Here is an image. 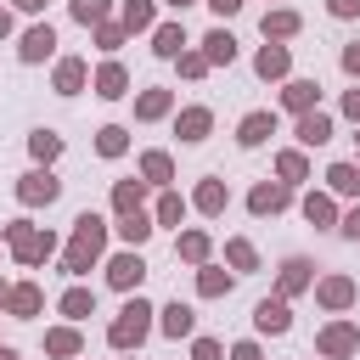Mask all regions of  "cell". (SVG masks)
<instances>
[{"label": "cell", "instance_id": "6da1fadb", "mask_svg": "<svg viewBox=\"0 0 360 360\" xmlns=\"http://www.w3.org/2000/svg\"><path fill=\"white\" fill-rule=\"evenodd\" d=\"M101 248H107V219L84 208V214L73 219V242H68V253H62V276H90L96 259H101Z\"/></svg>", "mask_w": 360, "mask_h": 360}, {"label": "cell", "instance_id": "7a4b0ae2", "mask_svg": "<svg viewBox=\"0 0 360 360\" xmlns=\"http://www.w3.org/2000/svg\"><path fill=\"white\" fill-rule=\"evenodd\" d=\"M152 315H158V309L135 292V298L118 309V321L107 326V343H112V349H124V354H129V349H141V343H146V332H152Z\"/></svg>", "mask_w": 360, "mask_h": 360}, {"label": "cell", "instance_id": "3957f363", "mask_svg": "<svg viewBox=\"0 0 360 360\" xmlns=\"http://www.w3.org/2000/svg\"><path fill=\"white\" fill-rule=\"evenodd\" d=\"M6 248L17 253V264L39 270V264L56 253V236H51V231H34L28 219H11V225H6Z\"/></svg>", "mask_w": 360, "mask_h": 360}, {"label": "cell", "instance_id": "277c9868", "mask_svg": "<svg viewBox=\"0 0 360 360\" xmlns=\"http://www.w3.org/2000/svg\"><path fill=\"white\" fill-rule=\"evenodd\" d=\"M315 349H321L326 360H349V354L360 349V326H354V321H332V326L315 332Z\"/></svg>", "mask_w": 360, "mask_h": 360}, {"label": "cell", "instance_id": "5b68a950", "mask_svg": "<svg viewBox=\"0 0 360 360\" xmlns=\"http://www.w3.org/2000/svg\"><path fill=\"white\" fill-rule=\"evenodd\" d=\"M62 197V180L51 174V169H28L22 180H17V202H28V208H39V202H56Z\"/></svg>", "mask_w": 360, "mask_h": 360}, {"label": "cell", "instance_id": "8992f818", "mask_svg": "<svg viewBox=\"0 0 360 360\" xmlns=\"http://www.w3.org/2000/svg\"><path fill=\"white\" fill-rule=\"evenodd\" d=\"M107 281H112L118 292H135V287L146 281V259H141L135 248H124V253H112V259H107Z\"/></svg>", "mask_w": 360, "mask_h": 360}, {"label": "cell", "instance_id": "52a82bcc", "mask_svg": "<svg viewBox=\"0 0 360 360\" xmlns=\"http://www.w3.org/2000/svg\"><path fill=\"white\" fill-rule=\"evenodd\" d=\"M287 202H292V186H287V180H259V186L248 191V208H253L259 219H264V214H281Z\"/></svg>", "mask_w": 360, "mask_h": 360}, {"label": "cell", "instance_id": "ba28073f", "mask_svg": "<svg viewBox=\"0 0 360 360\" xmlns=\"http://www.w3.org/2000/svg\"><path fill=\"white\" fill-rule=\"evenodd\" d=\"M315 304L321 309H349L354 304V276H321L315 281Z\"/></svg>", "mask_w": 360, "mask_h": 360}, {"label": "cell", "instance_id": "9c48e42d", "mask_svg": "<svg viewBox=\"0 0 360 360\" xmlns=\"http://www.w3.org/2000/svg\"><path fill=\"white\" fill-rule=\"evenodd\" d=\"M253 326L281 338V332L292 326V309H287V298H281V292H276V298H259V304H253Z\"/></svg>", "mask_w": 360, "mask_h": 360}, {"label": "cell", "instance_id": "30bf717a", "mask_svg": "<svg viewBox=\"0 0 360 360\" xmlns=\"http://www.w3.org/2000/svg\"><path fill=\"white\" fill-rule=\"evenodd\" d=\"M292 135H298V146H326V141H332V118H326L321 107H309V112H298Z\"/></svg>", "mask_w": 360, "mask_h": 360}, {"label": "cell", "instance_id": "8fae6325", "mask_svg": "<svg viewBox=\"0 0 360 360\" xmlns=\"http://www.w3.org/2000/svg\"><path fill=\"white\" fill-rule=\"evenodd\" d=\"M309 287H315V264H309V259H287L281 276H276V292L292 298V292H309Z\"/></svg>", "mask_w": 360, "mask_h": 360}, {"label": "cell", "instance_id": "7c38bea8", "mask_svg": "<svg viewBox=\"0 0 360 360\" xmlns=\"http://www.w3.org/2000/svg\"><path fill=\"white\" fill-rule=\"evenodd\" d=\"M51 51H56V28H51V22H34V28L22 34V45H17L22 62H45Z\"/></svg>", "mask_w": 360, "mask_h": 360}, {"label": "cell", "instance_id": "4fadbf2b", "mask_svg": "<svg viewBox=\"0 0 360 360\" xmlns=\"http://www.w3.org/2000/svg\"><path fill=\"white\" fill-rule=\"evenodd\" d=\"M90 84H96V96H101V101H118V96H129V73H124V62H101Z\"/></svg>", "mask_w": 360, "mask_h": 360}, {"label": "cell", "instance_id": "5bb4252c", "mask_svg": "<svg viewBox=\"0 0 360 360\" xmlns=\"http://www.w3.org/2000/svg\"><path fill=\"white\" fill-rule=\"evenodd\" d=\"M225 202H231L225 180H214V174H208V180H197V191H191V208H197V214H208V219H214V214H225Z\"/></svg>", "mask_w": 360, "mask_h": 360}, {"label": "cell", "instance_id": "9a60e30c", "mask_svg": "<svg viewBox=\"0 0 360 360\" xmlns=\"http://www.w3.org/2000/svg\"><path fill=\"white\" fill-rule=\"evenodd\" d=\"M6 309H11L17 321H34V315L45 309V292H39V281H17V287H11V298H6Z\"/></svg>", "mask_w": 360, "mask_h": 360}, {"label": "cell", "instance_id": "2e32d148", "mask_svg": "<svg viewBox=\"0 0 360 360\" xmlns=\"http://www.w3.org/2000/svg\"><path fill=\"white\" fill-rule=\"evenodd\" d=\"M202 56H208V68H231V62H236L231 28H208V34H202Z\"/></svg>", "mask_w": 360, "mask_h": 360}, {"label": "cell", "instance_id": "e0dca14e", "mask_svg": "<svg viewBox=\"0 0 360 360\" xmlns=\"http://www.w3.org/2000/svg\"><path fill=\"white\" fill-rule=\"evenodd\" d=\"M287 68H292V51L287 45H259V56H253V73L259 79H287Z\"/></svg>", "mask_w": 360, "mask_h": 360}, {"label": "cell", "instance_id": "ac0fdd59", "mask_svg": "<svg viewBox=\"0 0 360 360\" xmlns=\"http://www.w3.org/2000/svg\"><path fill=\"white\" fill-rule=\"evenodd\" d=\"M84 79H90V62L84 56H62L56 62V96H79Z\"/></svg>", "mask_w": 360, "mask_h": 360}, {"label": "cell", "instance_id": "d6986e66", "mask_svg": "<svg viewBox=\"0 0 360 360\" xmlns=\"http://www.w3.org/2000/svg\"><path fill=\"white\" fill-rule=\"evenodd\" d=\"M208 129H214V112H208V107H186V112L174 118V135H180V141H191V146H197V141H208Z\"/></svg>", "mask_w": 360, "mask_h": 360}, {"label": "cell", "instance_id": "ffe728a7", "mask_svg": "<svg viewBox=\"0 0 360 360\" xmlns=\"http://www.w3.org/2000/svg\"><path fill=\"white\" fill-rule=\"evenodd\" d=\"M270 135H276V112H264V107L248 112V118L236 124V141H242V146H264Z\"/></svg>", "mask_w": 360, "mask_h": 360}, {"label": "cell", "instance_id": "44dd1931", "mask_svg": "<svg viewBox=\"0 0 360 360\" xmlns=\"http://www.w3.org/2000/svg\"><path fill=\"white\" fill-rule=\"evenodd\" d=\"M158 315H163V321H158L163 338H191V332H197V315H191V304H180V298H174L169 309H158Z\"/></svg>", "mask_w": 360, "mask_h": 360}, {"label": "cell", "instance_id": "7402d4cb", "mask_svg": "<svg viewBox=\"0 0 360 360\" xmlns=\"http://www.w3.org/2000/svg\"><path fill=\"white\" fill-rule=\"evenodd\" d=\"M315 101H321V84L315 79H287V90H281V107L287 112H309Z\"/></svg>", "mask_w": 360, "mask_h": 360}, {"label": "cell", "instance_id": "603a6c76", "mask_svg": "<svg viewBox=\"0 0 360 360\" xmlns=\"http://www.w3.org/2000/svg\"><path fill=\"white\" fill-rule=\"evenodd\" d=\"M169 112H174V90H141V96H135V118H141V124L169 118Z\"/></svg>", "mask_w": 360, "mask_h": 360}, {"label": "cell", "instance_id": "cb8c5ba5", "mask_svg": "<svg viewBox=\"0 0 360 360\" xmlns=\"http://www.w3.org/2000/svg\"><path fill=\"white\" fill-rule=\"evenodd\" d=\"M152 51H158L163 62H174V56L186 51V28H180V22H158V28H152Z\"/></svg>", "mask_w": 360, "mask_h": 360}, {"label": "cell", "instance_id": "d4e9b609", "mask_svg": "<svg viewBox=\"0 0 360 360\" xmlns=\"http://www.w3.org/2000/svg\"><path fill=\"white\" fill-rule=\"evenodd\" d=\"M152 231H158V219H152L146 208H135V214H118V236H124L129 248H141V242H146Z\"/></svg>", "mask_w": 360, "mask_h": 360}, {"label": "cell", "instance_id": "484cf974", "mask_svg": "<svg viewBox=\"0 0 360 360\" xmlns=\"http://www.w3.org/2000/svg\"><path fill=\"white\" fill-rule=\"evenodd\" d=\"M79 349H84V338H79L73 326H51V332H45V354H56V360H79Z\"/></svg>", "mask_w": 360, "mask_h": 360}, {"label": "cell", "instance_id": "4316f807", "mask_svg": "<svg viewBox=\"0 0 360 360\" xmlns=\"http://www.w3.org/2000/svg\"><path fill=\"white\" fill-rule=\"evenodd\" d=\"M298 28H304V17H298V11H287V6L264 11V39H292Z\"/></svg>", "mask_w": 360, "mask_h": 360}, {"label": "cell", "instance_id": "83f0119b", "mask_svg": "<svg viewBox=\"0 0 360 360\" xmlns=\"http://www.w3.org/2000/svg\"><path fill=\"white\" fill-rule=\"evenodd\" d=\"M141 180L146 186H169L174 180V158L169 152H141Z\"/></svg>", "mask_w": 360, "mask_h": 360}, {"label": "cell", "instance_id": "f1b7e54d", "mask_svg": "<svg viewBox=\"0 0 360 360\" xmlns=\"http://www.w3.org/2000/svg\"><path fill=\"white\" fill-rule=\"evenodd\" d=\"M56 309H62L68 321H90V315H96V292H90V287H68Z\"/></svg>", "mask_w": 360, "mask_h": 360}, {"label": "cell", "instance_id": "f546056e", "mask_svg": "<svg viewBox=\"0 0 360 360\" xmlns=\"http://www.w3.org/2000/svg\"><path fill=\"white\" fill-rule=\"evenodd\" d=\"M129 34H146V28H158V6L152 0H124V17H118Z\"/></svg>", "mask_w": 360, "mask_h": 360}, {"label": "cell", "instance_id": "4dcf8cb0", "mask_svg": "<svg viewBox=\"0 0 360 360\" xmlns=\"http://www.w3.org/2000/svg\"><path fill=\"white\" fill-rule=\"evenodd\" d=\"M276 174H281L287 186H298V180H309V158H304L298 146H287V152H276Z\"/></svg>", "mask_w": 360, "mask_h": 360}, {"label": "cell", "instance_id": "1f68e13d", "mask_svg": "<svg viewBox=\"0 0 360 360\" xmlns=\"http://www.w3.org/2000/svg\"><path fill=\"white\" fill-rule=\"evenodd\" d=\"M146 202V180H118L112 186V214H135Z\"/></svg>", "mask_w": 360, "mask_h": 360}, {"label": "cell", "instance_id": "d6a6232c", "mask_svg": "<svg viewBox=\"0 0 360 360\" xmlns=\"http://www.w3.org/2000/svg\"><path fill=\"white\" fill-rule=\"evenodd\" d=\"M298 208H304V219H309V225H338V208H332V197H326V191H304V202H298Z\"/></svg>", "mask_w": 360, "mask_h": 360}, {"label": "cell", "instance_id": "836d02e7", "mask_svg": "<svg viewBox=\"0 0 360 360\" xmlns=\"http://www.w3.org/2000/svg\"><path fill=\"white\" fill-rule=\"evenodd\" d=\"M208 231H180V242H174V253L186 259V264H208Z\"/></svg>", "mask_w": 360, "mask_h": 360}, {"label": "cell", "instance_id": "e575fe53", "mask_svg": "<svg viewBox=\"0 0 360 360\" xmlns=\"http://www.w3.org/2000/svg\"><path fill=\"white\" fill-rule=\"evenodd\" d=\"M231 281H236V276H231V270H219V264H202V270H197V292H202V298H225V292H231Z\"/></svg>", "mask_w": 360, "mask_h": 360}, {"label": "cell", "instance_id": "d590c367", "mask_svg": "<svg viewBox=\"0 0 360 360\" xmlns=\"http://www.w3.org/2000/svg\"><path fill=\"white\" fill-rule=\"evenodd\" d=\"M326 186H332L338 197H360V163H332V169H326Z\"/></svg>", "mask_w": 360, "mask_h": 360}, {"label": "cell", "instance_id": "8d00e7d4", "mask_svg": "<svg viewBox=\"0 0 360 360\" xmlns=\"http://www.w3.org/2000/svg\"><path fill=\"white\" fill-rule=\"evenodd\" d=\"M96 152H101V158H124V152H129V129H124V124L96 129Z\"/></svg>", "mask_w": 360, "mask_h": 360}, {"label": "cell", "instance_id": "74e56055", "mask_svg": "<svg viewBox=\"0 0 360 360\" xmlns=\"http://www.w3.org/2000/svg\"><path fill=\"white\" fill-rule=\"evenodd\" d=\"M28 152H34L39 163H51V158H62V135H56V129H34V135H28Z\"/></svg>", "mask_w": 360, "mask_h": 360}, {"label": "cell", "instance_id": "f35d334b", "mask_svg": "<svg viewBox=\"0 0 360 360\" xmlns=\"http://www.w3.org/2000/svg\"><path fill=\"white\" fill-rule=\"evenodd\" d=\"M225 259H231V270H259V253H253L248 236H231L225 242Z\"/></svg>", "mask_w": 360, "mask_h": 360}, {"label": "cell", "instance_id": "ab89813d", "mask_svg": "<svg viewBox=\"0 0 360 360\" xmlns=\"http://www.w3.org/2000/svg\"><path fill=\"white\" fill-rule=\"evenodd\" d=\"M152 219H158V225H180V219H186V197H180V191H163Z\"/></svg>", "mask_w": 360, "mask_h": 360}, {"label": "cell", "instance_id": "60d3db41", "mask_svg": "<svg viewBox=\"0 0 360 360\" xmlns=\"http://www.w3.org/2000/svg\"><path fill=\"white\" fill-rule=\"evenodd\" d=\"M107 0H73V22H84V28H96V22H107Z\"/></svg>", "mask_w": 360, "mask_h": 360}, {"label": "cell", "instance_id": "b9f144b4", "mask_svg": "<svg viewBox=\"0 0 360 360\" xmlns=\"http://www.w3.org/2000/svg\"><path fill=\"white\" fill-rule=\"evenodd\" d=\"M124 34H129L124 22H96V45H101V51H118V45H124Z\"/></svg>", "mask_w": 360, "mask_h": 360}, {"label": "cell", "instance_id": "7bdbcfd3", "mask_svg": "<svg viewBox=\"0 0 360 360\" xmlns=\"http://www.w3.org/2000/svg\"><path fill=\"white\" fill-rule=\"evenodd\" d=\"M174 62H180V73H186V79H202V73H208V56H202V51H180Z\"/></svg>", "mask_w": 360, "mask_h": 360}, {"label": "cell", "instance_id": "ee69618b", "mask_svg": "<svg viewBox=\"0 0 360 360\" xmlns=\"http://www.w3.org/2000/svg\"><path fill=\"white\" fill-rule=\"evenodd\" d=\"M191 360H225V343H214V338H197V343H191Z\"/></svg>", "mask_w": 360, "mask_h": 360}, {"label": "cell", "instance_id": "f6af8a7d", "mask_svg": "<svg viewBox=\"0 0 360 360\" xmlns=\"http://www.w3.org/2000/svg\"><path fill=\"white\" fill-rule=\"evenodd\" d=\"M338 231H343V236H349V242H360V202H354V208H349V214H343V219H338Z\"/></svg>", "mask_w": 360, "mask_h": 360}, {"label": "cell", "instance_id": "bcb514c9", "mask_svg": "<svg viewBox=\"0 0 360 360\" xmlns=\"http://www.w3.org/2000/svg\"><path fill=\"white\" fill-rule=\"evenodd\" d=\"M343 73H349V79H360V39H354V45H343Z\"/></svg>", "mask_w": 360, "mask_h": 360}, {"label": "cell", "instance_id": "7dc6e473", "mask_svg": "<svg viewBox=\"0 0 360 360\" xmlns=\"http://www.w3.org/2000/svg\"><path fill=\"white\" fill-rule=\"evenodd\" d=\"M332 17H360V0H326Z\"/></svg>", "mask_w": 360, "mask_h": 360}, {"label": "cell", "instance_id": "c3c4849f", "mask_svg": "<svg viewBox=\"0 0 360 360\" xmlns=\"http://www.w3.org/2000/svg\"><path fill=\"white\" fill-rule=\"evenodd\" d=\"M225 360H264V354H259V343H236Z\"/></svg>", "mask_w": 360, "mask_h": 360}, {"label": "cell", "instance_id": "681fc988", "mask_svg": "<svg viewBox=\"0 0 360 360\" xmlns=\"http://www.w3.org/2000/svg\"><path fill=\"white\" fill-rule=\"evenodd\" d=\"M343 118H354V124H360V90H343Z\"/></svg>", "mask_w": 360, "mask_h": 360}, {"label": "cell", "instance_id": "f907efd6", "mask_svg": "<svg viewBox=\"0 0 360 360\" xmlns=\"http://www.w3.org/2000/svg\"><path fill=\"white\" fill-rule=\"evenodd\" d=\"M208 6H214L219 17H231V11H242V0H208Z\"/></svg>", "mask_w": 360, "mask_h": 360}, {"label": "cell", "instance_id": "816d5d0a", "mask_svg": "<svg viewBox=\"0 0 360 360\" xmlns=\"http://www.w3.org/2000/svg\"><path fill=\"white\" fill-rule=\"evenodd\" d=\"M17 11H45V0H11Z\"/></svg>", "mask_w": 360, "mask_h": 360}, {"label": "cell", "instance_id": "f5cc1de1", "mask_svg": "<svg viewBox=\"0 0 360 360\" xmlns=\"http://www.w3.org/2000/svg\"><path fill=\"white\" fill-rule=\"evenodd\" d=\"M6 34H11V11L0 6V39H6Z\"/></svg>", "mask_w": 360, "mask_h": 360}, {"label": "cell", "instance_id": "db71d44e", "mask_svg": "<svg viewBox=\"0 0 360 360\" xmlns=\"http://www.w3.org/2000/svg\"><path fill=\"white\" fill-rule=\"evenodd\" d=\"M6 298H11V281H0V309H6Z\"/></svg>", "mask_w": 360, "mask_h": 360}, {"label": "cell", "instance_id": "11a10c76", "mask_svg": "<svg viewBox=\"0 0 360 360\" xmlns=\"http://www.w3.org/2000/svg\"><path fill=\"white\" fill-rule=\"evenodd\" d=\"M163 6H174V11H186V6H191V0H163Z\"/></svg>", "mask_w": 360, "mask_h": 360}, {"label": "cell", "instance_id": "9f6ffc18", "mask_svg": "<svg viewBox=\"0 0 360 360\" xmlns=\"http://www.w3.org/2000/svg\"><path fill=\"white\" fill-rule=\"evenodd\" d=\"M11 360H17V354H11Z\"/></svg>", "mask_w": 360, "mask_h": 360}]
</instances>
